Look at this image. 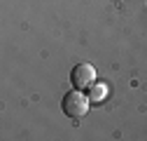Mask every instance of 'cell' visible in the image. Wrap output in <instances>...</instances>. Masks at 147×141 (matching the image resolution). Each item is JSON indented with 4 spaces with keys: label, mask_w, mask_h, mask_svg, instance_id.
I'll list each match as a JSON object with an SVG mask.
<instances>
[{
    "label": "cell",
    "mask_w": 147,
    "mask_h": 141,
    "mask_svg": "<svg viewBox=\"0 0 147 141\" xmlns=\"http://www.w3.org/2000/svg\"><path fill=\"white\" fill-rule=\"evenodd\" d=\"M89 94H82V90H72L63 97V113L68 118H84L89 113Z\"/></svg>",
    "instance_id": "cell-1"
},
{
    "label": "cell",
    "mask_w": 147,
    "mask_h": 141,
    "mask_svg": "<svg viewBox=\"0 0 147 141\" xmlns=\"http://www.w3.org/2000/svg\"><path fill=\"white\" fill-rule=\"evenodd\" d=\"M89 99H91V103H98V101H103V99H107V85L105 82H94L89 87Z\"/></svg>",
    "instance_id": "cell-3"
},
{
    "label": "cell",
    "mask_w": 147,
    "mask_h": 141,
    "mask_svg": "<svg viewBox=\"0 0 147 141\" xmlns=\"http://www.w3.org/2000/svg\"><path fill=\"white\" fill-rule=\"evenodd\" d=\"M98 78H96V68L91 64H77L70 70V82L75 90H89Z\"/></svg>",
    "instance_id": "cell-2"
}]
</instances>
